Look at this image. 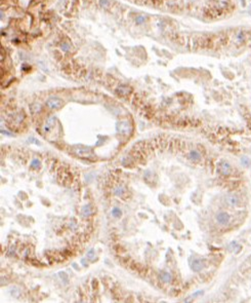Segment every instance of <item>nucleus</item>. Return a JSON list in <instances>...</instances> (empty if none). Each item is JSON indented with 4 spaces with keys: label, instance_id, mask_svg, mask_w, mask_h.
Wrapping results in <instances>:
<instances>
[{
    "label": "nucleus",
    "instance_id": "nucleus-1",
    "mask_svg": "<svg viewBox=\"0 0 251 303\" xmlns=\"http://www.w3.org/2000/svg\"><path fill=\"white\" fill-rule=\"evenodd\" d=\"M47 106L51 109H57L63 106V102L60 99H50L47 102Z\"/></svg>",
    "mask_w": 251,
    "mask_h": 303
},
{
    "label": "nucleus",
    "instance_id": "nucleus-12",
    "mask_svg": "<svg viewBox=\"0 0 251 303\" xmlns=\"http://www.w3.org/2000/svg\"><path fill=\"white\" fill-rule=\"evenodd\" d=\"M123 192H124V189H123L122 187L117 188V189L115 190V194H116V195H122Z\"/></svg>",
    "mask_w": 251,
    "mask_h": 303
},
{
    "label": "nucleus",
    "instance_id": "nucleus-9",
    "mask_svg": "<svg viewBox=\"0 0 251 303\" xmlns=\"http://www.w3.org/2000/svg\"><path fill=\"white\" fill-rule=\"evenodd\" d=\"M31 166H32V168L34 169H38L40 166V161H39V159H37V158H34L33 159V161H32V164H31Z\"/></svg>",
    "mask_w": 251,
    "mask_h": 303
},
{
    "label": "nucleus",
    "instance_id": "nucleus-4",
    "mask_svg": "<svg viewBox=\"0 0 251 303\" xmlns=\"http://www.w3.org/2000/svg\"><path fill=\"white\" fill-rule=\"evenodd\" d=\"M171 279H172V277L170 273H168V272H161L160 273V281L165 282V283H169V282H171Z\"/></svg>",
    "mask_w": 251,
    "mask_h": 303
},
{
    "label": "nucleus",
    "instance_id": "nucleus-7",
    "mask_svg": "<svg viewBox=\"0 0 251 303\" xmlns=\"http://www.w3.org/2000/svg\"><path fill=\"white\" fill-rule=\"evenodd\" d=\"M200 157H201V155L199 152H197V151H192V152L190 153V158L192 159V160L197 161V160H199Z\"/></svg>",
    "mask_w": 251,
    "mask_h": 303
},
{
    "label": "nucleus",
    "instance_id": "nucleus-13",
    "mask_svg": "<svg viewBox=\"0 0 251 303\" xmlns=\"http://www.w3.org/2000/svg\"><path fill=\"white\" fill-rule=\"evenodd\" d=\"M229 201H230L231 204H233V205L237 204V199H235V197H231V199H229Z\"/></svg>",
    "mask_w": 251,
    "mask_h": 303
},
{
    "label": "nucleus",
    "instance_id": "nucleus-11",
    "mask_svg": "<svg viewBox=\"0 0 251 303\" xmlns=\"http://www.w3.org/2000/svg\"><path fill=\"white\" fill-rule=\"evenodd\" d=\"M113 215L116 216V217H120L121 216V211H120V209H118V208H115L113 210Z\"/></svg>",
    "mask_w": 251,
    "mask_h": 303
},
{
    "label": "nucleus",
    "instance_id": "nucleus-3",
    "mask_svg": "<svg viewBox=\"0 0 251 303\" xmlns=\"http://www.w3.org/2000/svg\"><path fill=\"white\" fill-rule=\"evenodd\" d=\"M216 220L219 224H227L230 221V216L227 213H219L216 216Z\"/></svg>",
    "mask_w": 251,
    "mask_h": 303
},
{
    "label": "nucleus",
    "instance_id": "nucleus-10",
    "mask_svg": "<svg viewBox=\"0 0 251 303\" xmlns=\"http://www.w3.org/2000/svg\"><path fill=\"white\" fill-rule=\"evenodd\" d=\"M222 171L223 174H229V172H230V166L225 162V164L222 166Z\"/></svg>",
    "mask_w": 251,
    "mask_h": 303
},
{
    "label": "nucleus",
    "instance_id": "nucleus-2",
    "mask_svg": "<svg viewBox=\"0 0 251 303\" xmlns=\"http://www.w3.org/2000/svg\"><path fill=\"white\" fill-rule=\"evenodd\" d=\"M117 129L121 134H129L131 131V126L127 122H121L118 124Z\"/></svg>",
    "mask_w": 251,
    "mask_h": 303
},
{
    "label": "nucleus",
    "instance_id": "nucleus-8",
    "mask_svg": "<svg viewBox=\"0 0 251 303\" xmlns=\"http://www.w3.org/2000/svg\"><path fill=\"white\" fill-rule=\"evenodd\" d=\"M82 214L85 217L87 216H90L91 215V209H90V205H85V207L82 208Z\"/></svg>",
    "mask_w": 251,
    "mask_h": 303
},
{
    "label": "nucleus",
    "instance_id": "nucleus-5",
    "mask_svg": "<svg viewBox=\"0 0 251 303\" xmlns=\"http://www.w3.org/2000/svg\"><path fill=\"white\" fill-rule=\"evenodd\" d=\"M202 267H203V264H202V261L201 260H195L194 263H193V269H194L195 271H199L202 269Z\"/></svg>",
    "mask_w": 251,
    "mask_h": 303
},
{
    "label": "nucleus",
    "instance_id": "nucleus-6",
    "mask_svg": "<svg viewBox=\"0 0 251 303\" xmlns=\"http://www.w3.org/2000/svg\"><path fill=\"white\" fill-rule=\"evenodd\" d=\"M55 121H56V118H55V117H51V118H49V119L47 120V122H46L45 126H44V127H45V130H46V131L50 130V127L55 126Z\"/></svg>",
    "mask_w": 251,
    "mask_h": 303
}]
</instances>
